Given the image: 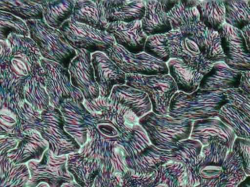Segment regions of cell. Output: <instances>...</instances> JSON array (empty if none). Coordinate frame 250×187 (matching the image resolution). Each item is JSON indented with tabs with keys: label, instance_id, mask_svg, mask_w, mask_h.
<instances>
[{
	"label": "cell",
	"instance_id": "cell-3",
	"mask_svg": "<svg viewBox=\"0 0 250 187\" xmlns=\"http://www.w3.org/2000/svg\"><path fill=\"white\" fill-rule=\"evenodd\" d=\"M194 139L207 145L214 141L231 151L236 136L231 129L217 117L195 122L193 129Z\"/></svg>",
	"mask_w": 250,
	"mask_h": 187
},
{
	"label": "cell",
	"instance_id": "cell-7",
	"mask_svg": "<svg viewBox=\"0 0 250 187\" xmlns=\"http://www.w3.org/2000/svg\"><path fill=\"white\" fill-rule=\"evenodd\" d=\"M200 20L207 27L220 32L226 23L224 1H197Z\"/></svg>",
	"mask_w": 250,
	"mask_h": 187
},
{
	"label": "cell",
	"instance_id": "cell-12",
	"mask_svg": "<svg viewBox=\"0 0 250 187\" xmlns=\"http://www.w3.org/2000/svg\"><path fill=\"white\" fill-rule=\"evenodd\" d=\"M244 37L246 40L247 45H248V50L250 53V24L245 26L242 30Z\"/></svg>",
	"mask_w": 250,
	"mask_h": 187
},
{
	"label": "cell",
	"instance_id": "cell-5",
	"mask_svg": "<svg viewBox=\"0 0 250 187\" xmlns=\"http://www.w3.org/2000/svg\"><path fill=\"white\" fill-rule=\"evenodd\" d=\"M241 79L242 72L230 68L224 62H219L204 76L199 88L202 90L222 91L239 89Z\"/></svg>",
	"mask_w": 250,
	"mask_h": 187
},
{
	"label": "cell",
	"instance_id": "cell-11",
	"mask_svg": "<svg viewBox=\"0 0 250 187\" xmlns=\"http://www.w3.org/2000/svg\"><path fill=\"white\" fill-rule=\"evenodd\" d=\"M239 89H242L250 96V72L242 73V79H241Z\"/></svg>",
	"mask_w": 250,
	"mask_h": 187
},
{
	"label": "cell",
	"instance_id": "cell-6",
	"mask_svg": "<svg viewBox=\"0 0 250 187\" xmlns=\"http://www.w3.org/2000/svg\"><path fill=\"white\" fill-rule=\"evenodd\" d=\"M193 38L203 55L213 64L219 62H225L226 56L222 48L220 32L202 26L195 35Z\"/></svg>",
	"mask_w": 250,
	"mask_h": 187
},
{
	"label": "cell",
	"instance_id": "cell-13",
	"mask_svg": "<svg viewBox=\"0 0 250 187\" xmlns=\"http://www.w3.org/2000/svg\"><path fill=\"white\" fill-rule=\"evenodd\" d=\"M237 187H250V176H247L246 179Z\"/></svg>",
	"mask_w": 250,
	"mask_h": 187
},
{
	"label": "cell",
	"instance_id": "cell-4",
	"mask_svg": "<svg viewBox=\"0 0 250 187\" xmlns=\"http://www.w3.org/2000/svg\"><path fill=\"white\" fill-rule=\"evenodd\" d=\"M229 150L217 144L210 143L201 154V173L205 179V187H217L223 173V165Z\"/></svg>",
	"mask_w": 250,
	"mask_h": 187
},
{
	"label": "cell",
	"instance_id": "cell-9",
	"mask_svg": "<svg viewBox=\"0 0 250 187\" xmlns=\"http://www.w3.org/2000/svg\"><path fill=\"white\" fill-rule=\"evenodd\" d=\"M226 7V23L242 31L250 24V7L248 1L227 0Z\"/></svg>",
	"mask_w": 250,
	"mask_h": 187
},
{
	"label": "cell",
	"instance_id": "cell-2",
	"mask_svg": "<svg viewBox=\"0 0 250 187\" xmlns=\"http://www.w3.org/2000/svg\"><path fill=\"white\" fill-rule=\"evenodd\" d=\"M224 62L237 71L250 72V53L242 31L225 23L220 30Z\"/></svg>",
	"mask_w": 250,
	"mask_h": 187
},
{
	"label": "cell",
	"instance_id": "cell-10",
	"mask_svg": "<svg viewBox=\"0 0 250 187\" xmlns=\"http://www.w3.org/2000/svg\"><path fill=\"white\" fill-rule=\"evenodd\" d=\"M232 151L236 152L243 165L244 170L247 176H250V141L236 138L233 143Z\"/></svg>",
	"mask_w": 250,
	"mask_h": 187
},
{
	"label": "cell",
	"instance_id": "cell-14",
	"mask_svg": "<svg viewBox=\"0 0 250 187\" xmlns=\"http://www.w3.org/2000/svg\"><path fill=\"white\" fill-rule=\"evenodd\" d=\"M248 4H249L250 7V1H248Z\"/></svg>",
	"mask_w": 250,
	"mask_h": 187
},
{
	"label": "cell",
	"instance_id": "cell-1",
	"mask_svg": "<svg viewBox=\"0 0 250 187\" xmlns=\"http://www.w3.org/2000/svg\"><path fill=\"white\" fill-rule=\"evenodd\" d=\"M229 103L215 114L236 138L250 141V96L241 89L225 91Z\"/></svg>",
	"mask_w": 250,
	"mask_h": 187
},
{
	"label": "cell",
	"instance_id": "cell-8",
	"mask_svg": "<svg viewBox=\"0 0 250 187\" xmlns=\"http://www.w3.org/2000/svg\"><path fill=\"white\" fill-rule=\"evenodd\" d=\"M246 178L240 157L232 150L229 151L217 187H237Z\"/></svg>",
	"mask_w": 250,
	"mask_h": 187
}]
</instances>
